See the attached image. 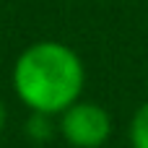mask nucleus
<instances>
[{
	"mask_svg": "<svg viewBox=\"0 0 148 148\" xmlns=\"http://www.w3.org/2000/svg\"><path fill=\"white\" fill-rule=\"evenodd\" d=\"M57 117V133L73 148H101L112 135V117L96 101L78 99Z\"/></svg>",
	"mask_w": 148,
	"mask_h": 148,
	"instance_id": "nucleus-2",
	"label": "nucleus"
},
{
	"mask_svg": "<svg viewBox=\"0 0 148 148\" xmlns=\"http://www.w3.org/2000/svg\"><path fill=\"white\" fill-rule=\"evenodd\" d=\"M5 122H8V109H5V104L0 101V133H3V127H5Z\"/></svg>",
	"mask_w": 148,
	"mask_h": 148,
	"instance_id": "nucleus-5",
	"label": "nucleus"
},
{
	"mask_svg": "<svg viewBox=\"0 0 148 148\" xmlns=\"http://www.w3.org/2000/svg\"><path fill=\"white\" fill-rule=\"evenodd\" d=\"M57 133L55 127V114H44V112H31L26 120V135L34 143H47L52 140Z\"/></svg>",
	"mask_w": 148,
	"mask_h": 148,
	"instance_id": "nucleus-3",
	"label": "nucleus"
},
{
	"mask_svg": "<svg viewBox=\"0 0 148 148\" xmlns=\"http://www.w3.org/2000/svg\"><path fill=\"white\" fill-rule=\"evenodd\" d=\"M13 91L29 112L60 114L75 104L86 86V65L81 55L55 39L29 44L13 62Z\"/></svg>",
	"mask_w": 148,
	"mask_h": 148,
	"instance_id": "nucleus-1",
	"label": "nucleus"
},
{
	"mask_svg": "<svg viewBox=\"0 0 148 148\" xmlns=\"http://www.w3.org/2000/svg\"><path fill=\"white\" fill-rule=\"evenodd\" d=\"M130 146L148 148V101H143L130 120Z\"/></svg>",
	"mask_w": 148,
	"mask_h": 148,
	"instance_id": "nucleus-4",
	"label": "nucleus"
}]
</instances>
